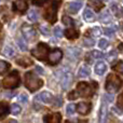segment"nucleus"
Wrapping results in <instances>:
<instances>
[{"instance_id":"1a4fd4ad","label":"nucleus","mask_w":123,"mask_h":123,"mask_svg":"<svg viewBox=\"0 0 123 123\" xmlns=\"http://www.w3.org/2000/svg\"><path fill=\"white\" fill-rule=\"evenodd\" d=\"M108 120V107H107V102L106 98L104 97L100 105L99 109V117H98V123H107Z\"/></svg>"},{"instance_id":"423d86ee","label":"nucleus","mask_w":123,"mask_h":123,"mask_svg":"<svg viewBox=\"0 0 123 123\" xmlns=\"http://www.w3.org/2000/svg\"><path fill=\"white\" fill-rule=\"evenodd\" d=\"M49 53V47L45 43H39L36 48L31 51V54L37 58V60H44Z\"/></svg>"},{"instance_id":"a19ab883","label":"nucleus","mask_w":123,"mask_h":123,"mask_svg":"<svg viewBox=\"0 0 123 123\" xmlns=\"http://www.w3.org/2000/svg\"><path fill=\"white\" fill-rule=\"evenodd\" d=\"M78 96L79 95H78V93H77V91H74V92H71V93L68 95V98H69V99H74V98H77Z\"/></svg>"},{"instance_id":"ddd939ff","label":"nucleus","mask_w":123,"mask_h":123,"mask_svg":"<svg viewBox=\"0 0 123 123\" xmlns=\"http://www.w3.org/2000/svg\"><path fill=\"white\" fill-rule=\"evenodd\" d=\"M90 109H91V104L90 103H79L77 105V111H78L80 115H87L90 112Z\"/></svg>"},{"instance_id":"ea45409f","label":"nucleus","mask_w":123,"mask_h":123,"mask_svg":"<svg viewBox=\"0 0 123 123\" xmlns=\"http://www.w3.org/2000/svg\"><path fill=\"white\" fill-rule=\"evenodd\" d=\"M99 30H100V29H99L98 27H95V28H93V29H90L89 31H91V34H92V35L94 34V36H98V35L100 34Z\"/></svg>"},{"instance_id":"f8f14e48","label":"nucleus","mask_w":123,"mask_h":123,"mask_svg":"<svg viewBox=\"0 0 123 123\" xmlns=\"http://www.w3.org/2000/svg\"><path fill=\"white\" fill-rule=\"evenodd\" d=\"M44 123H61L62 122V116L61 113L55 112V113H50L47 115L44 118Z\"/></svg>"},{"instance_id":"a18cd8bd","label":"nucleus","mask_w":123,"mask_h":123,"mask_svg":"<svg viewBox=\"0 0 123 123\" xmlns=\"http://www.w3.org/2000/svg\"><path fill=\"white\" fill-rule=\"evenodd\" d=\"M6 123H17V122L15 121V120H9V121L6 122Z\"/></svg>"},{"instance_id":"c03bdc74","label":"nucleus","mask_w":123,"mask_h":123,"mask_svg":"<svg viewBox=\"0 0 123 123\" xmlns=\"http://www.w3.org/2000/svg\"><path fill=\"white\" fill-rule=\"evenodd\" d=\"M36 70L39 72V74H42V72H43L42 68H40V67H39V66H37V67H36Z\"/></svg>"},{"instance_id":"f704fd0d","label":"nucleus","mask_w":123,"mask_h":123,"mask_svg":"<svg viewBox=\"0 0 123 123\" xmlns=\"http://www.w3.org/2000/svg\"><path fill=\"white\" fill-rule=\"evenodd\" d=\"M104 34L108 37H112L115 35V29L113 28H104Z\"/></svg>"},{"instance_id":"37998d69","label":"nucleus","mask_w":123,"mask_h":123,"mask_svg":"<svg viewBox=\"0 0 123 123\" xmlns=\"http://www.w3.org/2000/svg\"><path fill=\"white\" fill-rule=\"evenodd\" d=\"M118 106H120V107H122L123 108V94L122 95H120L119 98H118Z\"/></svg>"},{"instance_id":"f257e3e1","label":"nucleus","mask_w":123,"mask_h":123,"mask_svg":"<svg viewBox=\"0 0 123 123\" xmlns=\"http://www.w3.org/2000/svg\"><path fill=\"white\" fill-rule=\"evenodd\" d=\"M56 74V78L60 80L61 85L64 90H67L68 87L70 86L72 82V74L67 67H64L58 69L57 71L55 72Z\"/></svg>"},{"instance_id":"58836bf2","label":"nucleus","mask_w":123,"mask_h":123,"mask_svg":"<svg viewBox=\"0 0 123 123\" xmlns=\"http://www.w3.org/2000/svg\"><path fill=\"white\" fill-rule=\"evenodd\" d=\"M18 99H19V102H21V103L26 104V103H27V100H28V97H27V95H26V94H21V95L18 96Z\"/></svg>"},{"instance_id":"c9c22d12","label":"nucleus","mask_w":123,"mask_h":123,"mask_svg":"<svg viewBox=\"0 0 123 123\" xmlns=\"http://www.w3.org/2000/svg\"><path fill=\"white\" fill-rule=\"evenodd\" d=\"M63 23L66 24V25H74V19L70 18L69 16H64L63 17Z\"/></svg>"},{"instance_id":"0eeeda50","label":"nucleus","mask_w":123,"mask_h":123,"mask_svg":"<svg viewBox=\"0 0 123 123\" xmlns=\"http://www.w3.org/2000/svg\"><path fill=\"white\" fill-rule=\"evenodd\" d=\"M77 93L79 96H82V97H89L92 94L94 93L92 86L86 82H80L77 85Z\"/></svg>"},{"instance_id":"b1692460","label":"nucleus","mask_w":123,"mask_h":123,"mask_svg":"<svg viewBox=\"0 0 123 123\" xmlns=\"http://www.w3.org/2000/svg\"><path fill=\"white\" fill-rule=\"evenodd\" d=\"M3 54L6 56H8V57H13V56L15 55V51L13 50V48L6 45V47L3 49Z\"/></svg>"},{"instance_id":"79ce46f5","label":"nucleus","mask_w":123,"mask_h":123,"mask_svg":"<svg viewBox=\"0 0 123 123\" xmlns=\"http://www.w3.org/2000/svg\"><path fill=\"white\" fill-rule=\"evenodd\" d=\"M54 106H55V107L62 106V97H57V98H56L55 102H54Z\"/></svg>"},{"instance_id":"e433bc0d","label":"nucleus","mask_w":123,"mask_h":123,"mask_svg":"<svg viewBox=\"0 0 123 123\" xmlns=\"http://www.w3.org/2000/svg\"><path fill=\"white\" fill-rule=\"evenodd\" d=\"M94 43H95V41L93 39H84V41H83V44L85 47H93Z\"/></svg>"},{"instance_id":"f03ea898","label":"nucleus","mask_w":123,"mask_h":123,"mask_svg":"<svg viewBox=\"0 0 123 123\" xmlns=\"http://www.w3.org/2000/svg\"><path fill=\"white\" fill-rule=\"evenodd\" d=\"M25 85L30 92H35L40 89L43 85V81L32 72H26L25 74Z\"/></svg>"},{"instance_id":"6e6552de","label":"nucleus","mask_w":123,"mask_h":123,"mask_svg":"<svg viewBox=\"0 0 123 123\" xmlns=\"http://www.w3.org/2000/svg\"><path fill=\"white\" fill-rule=\"evenodd\" d=\"M22 32H23L25 39L28 40L29 42H34L37 39V31L29 25H23V27H22Z\"/></svg>"},{"instance_id":"f3484780","label":"nucleus","mask_w":123,"mask_h":123,"mask_svg":"<svg viewBox=\"0 0 123 123\" xmlns=\"http://www.w3.org/2000/svg\"><path fill=\"white\" fill-rule=\"evenodd\" d=\"M83 18H84V21L91 23V22H93L95 19V14H94V12L91 9H85L84 12H83Z\"/></svg>"},{"instance_id":"c756f323","label":"nucleus","mask_w":123,"mask_h":123,"mask_svg":"<svg viewBox=\"0 0 123 123\" xmlns=\"http://www.w3.org/2000/svg\"><path fill=\"white\" fill-rule=\"evenodd\" d=\"M74 111H76V106H74V104H69L67 106V108H66V112H67V115H69V116L74 115Z\"/></svg>"},{"instance_id":"6ab92c4d","label":"nucleus","mask_w":123,"mask_h":123,"mask_svg":"<svg viewBox=\"0 0 123 123\" xmlns=\"http://www.w3.org/2000/svg\"><path fill=\"white\" fill-rule=\"evenodd\" d=\"M103 56H104V55H103L102 52H99V51H92V52H90V53L86 55V60L91 62V61H93V60L102 58Z\"/></svg>"},{"instance_id":"473e14b6","label":"nucleus","mask_w":123,"mask_h":123,"mask_svg":"<svg viewBox=\"0 0 123 123\" xmlns=\"http://www.w3.org/2000/svg\"><path fill=\"white\" fill-rule=\"evenodd\" d=\"M108 40H106V39H100L99 42H98V47L100 48V49H106L107 47H108Z\"/></svg>"},{"instance_id":"4c0bfd02","label":"nucleus","mask_w":123,"mask_h":123,"mask_svg":"<svg viewBox=\"0 0 123 123\" xmlns=\"http://www.w3.org/2000/svg\"><path fill=\"white\" fill-rule=\"evenodd\" d=\"M40 30L42 31V34H43V35H45V36H48V35L50 34L49 27H47L45 25H41V26H40Z\"/></svg>"},{"instance_id":"393cba45","label":"nucleus","mask_w":123,"mask_h":123,"mask_svg":"<svg viewBox=\"0 0 123 123\" xmlns=\"http://www.w3.org/2000/svg\"><path fill=\"white\" fill-rule=\"evenodd\" d=\"M9 68H10V64L4 61H0V74L6 72L9 70Z\"/></svg>"},{"instance_id":"9b49d317","label":"nucleus","mask_w":123,"mask_h":123,"mask_svg":"<svg viewBox=\"0 0 123 123\" xmlns=\"http://www.w3.org/2000/svg\"><path fill=\"white\" fill-rule=\"evenodd\" d=\"M35 100L36 102H42V103H45V104H50V103L53 100V96L50 92H42L40 93L38 96L35 97Z\"/></svg>"},{"instance_id":"de8ad7c7","label":"nucleus","mask_w":123,"mask_h":123,"mask_svg":"<svg viewBox=\"0 0 123 123\" xmlns=\"http://www.w3.org/2000/svg\"><path fill=\"white\" fill-rule=\"evenodd\" d=\"M0 1H2V0H0Z\"/></svg>"},{"instance_id":"7c9ffc66","label":"nucleus","mask_w":123,"mask_h":123,"mask_svg":"<svg viewBox=\"0 0 123 123\" xmlns=\"http://www.w3.org/2000/svg\"><path fill=\"white\" fill-rule=\"evenodd\" d=\"M90 3L91 4H94V8L96 9V10H100V8L103 6V3L100 0H91L90 1Z\"/></svg>"},{"instance_id":"4be33fe9","label":"nucleus","mask_w":123,"mask_h":123,"mask_svg":"<svg viewBox=\"0 0 123 123\" xmlns=\"http://www.w3.org/2000/svg\"><path fill=\"white\" fill-rule=\"evenodd\" d=\"M65 36L67 37L68 39H76L79 37V32L77 31L76 29H72V28H69V29H66L65 30Z\"/></svg>"},{"instance_id":"39448f33","label":"nucleus","mask_w":123,"mask_h":123,"mask_svg":"<svg viewBox=\"0 0 123 123\" xmlns=\"http://www.w3.org/2000/svg\"><path fill=\"white\" fill-rule=\"evenodd\" d=\"M58 6H60V2L58 1H53L51 3V6L45 10V14L44 17L48 22L50 23H55L56 19H57V16H56V13H57Z\"/></svg>"},{"instance_id":"a211bd4d","label":"nucleus","mask_w":123,"mask_h":123,"mask_svg":"<svg viewBox=\"0 0 123 123\" xmlns=\"http://www.w3.org/2000/svg\"><path fill=\"white\" fill-rule=\"evenodd\" d=\"M110 10L112 12V14H115L117 17H122L123 16V9L120 6H118L117 3H113L110 6Z\"/></svg>"},{"instance_id":"a878e982","label":"nucleus","mask_w":123,"mask_h":123,"mask_svg":"<svg viewBox=\"0 0 123 123\" xmlns=\"http://www.w3.org/2000/svg\"><path fill=\"white\" fill-rule=\"evenodd\" d=\"M39 18V14L36 10H30L29 13H28V19L31 22H36L37 19Z\"/></svg>"},{"instance_id":"49530a36","label":"nucleus","mask_w":123,"mask_h":123,"mask_svg":"<svg viewBox=\"0 0 123 123\" xmlns=\"http://www.w3.org/2000/svg\"><path fill=\"white\" fill-rule=\"evenodd\" d=\"M105 1H107V0H105Z\"/></svg>"},{"instance_id":"7ed1b4c3","label":"nucleus","mask_w":123,"mask_h":123,"mask_svg":"<svg viewBox=\"0 0 123 123\" xmlns=\"http://www.w3.org/2000/svg\"><path fill=\"white\" fill-rule=\"evenodd\" d=\"M122 86V80L117 74H109L106 80V90L108 93H116Z\"/></svg>"},{"instance_id":"2eb2a0df","label":"nucleus","mask_w":123,"mask_h":123,"mask_svg":"<svg viewBox=\"0 0 123 123\" xmlns=\"http://www.w3.org/2000/svg\"><path fill=\"white\" fill-rule=\"evenodd\" d=\"M81 6H82V2L81 1H72L70 3H68V12L74 14V13H77L80 10Z\"/></svg>"},{"instance_id":"2f4dec72","label":"nucleus","mask_w":123,"mask_h":123,"mask_svg":"<svg viewBox=\"0 0 123 123\" xmlns=\"http://www.w3.org/2000/svg\"><path fill=\"white\" fill-rule=\"evenodd\" d=\"M113 69H115L116 71H118V72H120V74H123V62L117 63L115 66H113Z\"/></svg>"},{"instance_id":"c85d7f7f","label":"nucleus","mask_w":123,"mask_h":123,"mask_svg":"<svg viewBox=\"0 0 123 123\" xmlns=\"http://www.w3.org/2000/svg\"><path fill=\"white\" fill-rule=\"evenodd\" d=\"M10 111L12 112V115H18L19 112H21V107L18 106L17 104H13L12 106H11V108H10Z\"/></svg>"},{"instance_id":"9d476101","label":"nucleus","mask_w":123,"mask_h":123,"mask_svg":"<svg viewBox=\"0 0 123 123\" xmlns=\"http://www.w3.org/2000/svg\"><path fill=\"white\" fill-rule=\"evenodd\" d=\"M62 57H63V52L58 49H55L49 54V63L51 65H55L62 60Z\"/></svg>"},{"instance_id":"bb28decb","label":"nucleus","mask_w":123,"mask_h":123,"mask_svg":"<svg viewBox=\"0 0 123 123\" xmlns=\"http://www.w3.org/2000/svg\"><path fill=\"white\" fill-rule=\"evenodd\" d=\"M100 21H102V23H105V24H107V23H110L111 22V16H110V14H109L108 12H104L102 15H100Z\"/></svg>"},{"instance_id":"5701e85b","label":"nucleus","mask_w":123,"mask_h":123,"mask_svg":"<svg viewBox=\"0 0 123 123\" xmlns=\"http://www.w3.org/2000/svg\"><path fill=\"white\" fill-rule=\"evenodd\" d=\"M9 112V106L6 104V103L1 102L0 103V117H4L6 116Z\"/></svg>"},{"instance_id":"cd10ccee","label":"nucleus","mask_w":123,"mask_h":123,"mask_svg":"<svg viewBox=\"0 0 123 123\" xmlns=\"http://www.w3.org/2000/svg\"><path fill=\"white\" fill-rule=\"evenodd\" d=\"M17 45H18V48L22 50V51H27V44H26L25 40H24L23 38H18L17 39Z\"/></svg>"},{"instance_id":"72a5a7b5","label":"nucleus","mask_w":123,"mask_h":123,"mask_svg":"<svg viewBox=\"0 0 123 123\" xmlns=\"http://www.w3.org/2000/svg\"><path fill=\"white\" fill-rule=\"evenodd\" d=\"M54 35H55V37H57V38H61V37L63 36V30H62V28L60 26H56V27L54 28Z\"/></svg>"},{"instance_id":"412c9836","label":"nucleus","mask_w":123,"mask_h":123,"mask_svg":"<svg viewBox=\"0 0 123 123\" xmlns=\"http://www.w3.org/2000/svg\"><path fill=\"white\" fill-rule=\"evenodd\" d=\"M78 74L80 78H86V77L90 76V68L86 65H82L80 67V69H79Z\"/></svg>"},{"instance_id":"aec40b11","label":"nucleus","mask_w":123,"mask_h":123,"mask_svg":"<svg viewBox=\"0 0 123 123\" xmlns=\"http://www.w3.org/2000/svg\"><path fill=\"white\" fill-rule=\"evenodd\" d=\"M16 64H18V65H21L22 67H28L29 65H31L32 64V61L30 60V58L26 57V56H23V57L18 58V60H16Z\"/></svg>"},{"instance_id":"20e7f679","label":"nucleus","mask_w":123,"mask_h":123,"mask_svg":"<svg viewBox=\"0 0 123 123\" xmlns=\"http://www.w3.org/2000/svg\"><path fill=\"white\" fill-rule=\"evenodd\" d=\"M19 83V76L17 71H13L10 74L6 77L2 81V85L6 89H13V87H16Z\"/></svg>"},{"instance_id":"4468645a","label":"nucleus","mask_w":123,"mask_h":123,"mask_svg":"<svg viewBox=\"0 0 123 123\" xmlns=\"http://www.w3.org/2000/svg\"><path fill=\"white\" fill-rule=\"evenodd\" d=\"M106 70H107V65H106L105 62L99 61V62L96 63V65H95V74H98V76H103V74L106 72Z\"/></svg>"},{"instance_id":"dca6fc26","label":"nucleus","mask_w":123,"mask_h":123,"mask_svg":"<svg viewBox=\"0 0 123 123\" xmlns=\"http://www.w3.org/2000/svg\"><path fill=\"white\" fill-rule=\"evenodd\" d=\"M14 8H15V10L19 11V12H24L27 9V2L25 0H15Z\"/></svg>"}]
</instances>
